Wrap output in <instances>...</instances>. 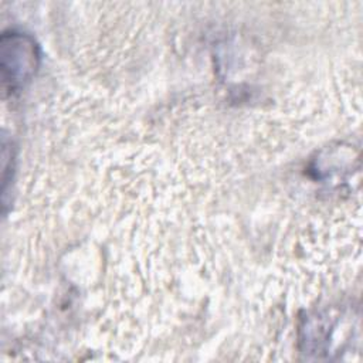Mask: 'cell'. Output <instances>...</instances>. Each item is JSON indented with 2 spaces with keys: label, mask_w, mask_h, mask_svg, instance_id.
I'll list each match as a JSON object with an SVG mask.
<instances>
[{
  "label": "cell",
  "mask_w": 363,
  "mask_h": 363,
  "mask_svg": "<svg viewBox=\"0 0 363 363\" xmlns=\"http://www.w3.org/2000/svg\"><path fill=\"white\" fill-rule=\"evenodd\" d=\"M1 78L10 94L30 81L37 69L38 51L35 43L21 33H6L1 37Z\"/></svg>",
  "instance_id": "6da1fadb"
}]
</instances>
